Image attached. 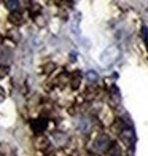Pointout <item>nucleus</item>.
<instances>
[{
    "label": "nucleus",
    "mask_w": 148,
    "mask_h": 156,
    "mask_svg": "<svg viewBox=\"0 0 148 156\" xmlns=\"http://www.w3.org/2000/svg\"><path fill=\"white\" fill-rule=\"evenodd\" d=\"M118 56H119V49H118V46L111 45V46H108V48H105L104 51L100 53V56H99V61H100L102 66L108 67L110 64H113V62L118 59Z\"/></svg>",
    "instance_id": "1"
},
{
    "label": "nucleus",
    "mask_w": 148,
    "mask_h": 156,
    "mask_svg": "<svg viewBox=\"0 0 148 156\" xmlns=\"http://www.w3.org/2000/svg\"><path fill=\"white\" fill-rule=\"evenodd\" d=\"M86 76H88V80L91 83H97V80H99V75L96 72H93V70H89V72L86 73Z\"/></svg>",
    "instance_id": "2"
},
{
    "label": "nucleus",
    "mask_w": 148,
    "mask_h": 156,
    "mask_svg": "<svg viewBox=\"0 0 148 156\" xmlns=\"http://www.w3.org/2000/svg\"><path fill=\"white\" fill-rule=\"evenodd\" d=\"M142 35H143V41H145L146 49H148V27H146V26H145L143 29H142Z\"/></svg>",
    "instance_id": "3"
},
{
    "label": "nucleus",
    "mask_w": 148,
    "mask_h": 156,
    "mask_svg": "<svg viewBox=\"0 0 148 156\" xmlns=\"http://www.w3.org/2000/svg\"><path fill=\"white\" fill-rule=\"evenodd\" d=\"M6 5H10V6H8L10 10H15L16 5H19V2H6Z\"/></svg>",
    "instance_id": "4"
}]
</instances>
